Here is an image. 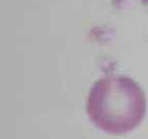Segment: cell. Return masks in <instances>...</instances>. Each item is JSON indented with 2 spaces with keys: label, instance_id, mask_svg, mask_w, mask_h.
I'll return each instance as SVG.
<instances>
[{
  "label": "cell",
  "instance_id": "obj_1",
  "mask_svg": "<svg viewBox=\"0 0 148 139\" xmlns=\"http://www.w3.org/2000/svg\"><path fill=\"white\" fill-rule=\"evenodd\" d=\"M90 120L111 134H123L141 124L146 112L143 90L132 78L108 75L92 87L86 102Z\"/></svg>",
  "mask_w": 148,
  "mask_h": 139
}]
</instances>
